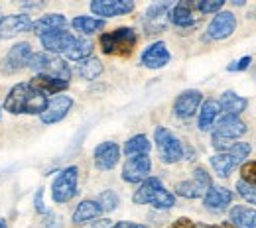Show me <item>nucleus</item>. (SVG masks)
I'll use <instances>...</instances> for the list:
<instances>
[{"label": "nucleus", "instance_id": "nucleus-28", "mask_svg": "<svg viewBox=\"0 0 256 228\" xmlns=\"http://www.w3.org/2000/svg\"><path fill=\"white\" fill-rule=\"evenodd\" d=\"M71 26L75 32L83 33V35H93L104 28V20H98L95 16H75L71 20Z\"/></svg>", "mask_w": 256, "mask_h": 228}, {"label": "nucleus", "instance_id": "nucleus-31", "mask_svg": "<svg viewBox=\"0 0 256 228\" xmlns=\"http://www.w3.org/2000/svg\"><path fill=\"white\" fill-rule=\"evenodd\" d=\"M75 73L85 81H95L96 77H100V73H102V63H100V59L91 55V57H87V59L77 63Z\"/></svg>", "mask_w": 256, "mask_h": 228}, {"label": "nucleus", "instance_id": "nucleus-5", "mask_svg": "<svg viewBox=\"0 0 256 228\" xmlns=\"http://www.w3.org/2000/svg\"><path fill=\"white\" fill-rule=\"evenodd\" d=\"M36 75H48V77H54V79H62V81H67L71 79L73 71L69 63L62 59L60 55H52L48 51H40V53H34L32 61H30V67Z\"/></svg>", "mask_w": 256, "mask_h": 228}, {"label": "nucleus", "instance_id": "nucleus-22", "mask_svg": "<svg viewBox=\"0 0 256 228\" xmlns=\"http://www.w3.org/2000/svg\"><path fill=\"white\" fill-rule=\"evenodd\" d=\"M32 89H36L38 93H42V95H60V93H64L65 89L69 87V83L67 81H62V79H54V77H48V75H34L32 79H30V83H28Z\"/></svg>", "mask_w": 256, "mask_h": 228}, {"label": "nucleus", "instance_id": "nucleus-3", "mask_svg": "<svg viewBox=\"0 0 256 228\" xmlns=\"http://www.w3.org/2000/svg\"><path fill=\"white\" fill-rule=\"evenodd\" d=\"M246 124L238 118V116H228L224 114L223 118L217 120V126L213 128L211 134V144L217 152H228L234 144V140H238L240 136H244Z\"/></svg>", "mask_w": 256, "mask_h": 228}, {"label": "nucleus", "instance_id": "nucleus-36", "mask_svg": "<svg viewBox=\"0 0 256 228\" xmlns=\"http://www.w3.org/2000/svg\"><path fill=\"white\" fill-rule=\"evenodd\" d=\"M195 6L201 14H219L224 2L223 0H201V2H195Z\"/></svg>", "mask_w": 256, "mask_h": 228}, {"label": "nucleus", "instance_id": "nucleus-16", "mask_svg": "<svg viewBox=\"0 0 256 228\" xmlns=\"http://www.w3.org/2000/svg\"><path fill=\"white\" fill-rule=\"evenodd\" d=\"M120 160V146L116 142H100L93 152V162L98 171H110Z\"/></svg>", "mask_w": 256, "mask_h": 228}, {"label": "nucleus", "instance_id": "nucleus-18", "mask_svg": "<svg viewBox=\"0 0 256 228\" xmlns=\"http://www.w3.org/2000/svg\"><path fill=\"white\" fill-rule=\"evenodd\" d=\"M75 37L77 35H73L67 30H58V32H52L44 35V37H40V41H42L44 51H48L52 55H65L69 51V47L73 45Z\"/></svg>", "mask_w": 256, "mask_h": 228}, {"label": "nucleus", "instance_id": "nucleus-38", "mask_svg": "<svg viewBox=\"0 0 256 228\" xmlns=\"http://www.w3.org/2000/svg\"><path fill=\"white\" fill-rule=\"evenodd\" d=\"M34 207H36V213H38V215H48V209H46V205H44V189H38V191H36Z\"/></svg>", "mask_w": 256, "mask_h": 228}, {"label": "nucleus", "instance_id": "nucleus-42", "mask_svg": "<svg viewBox=\"0 0 256 228\" xmlns=\"http://www.w3.org/2000/svg\"><path fill=\"white\" fill-rule=\"evenodd\" d=\"M112 228H148L146 225H138V223H128V221H120L116 225H112Z\"/></svg>", "mask_w": 256, "mask_h": 228}, {"label": "nucleus", "instance_id": "nucleus-39", "mask_svg": "<svg viewBox=\"0 0 256 228\" xmlns=\"http://www.w3.org/2000/svg\"><path fill=\"white\" fill-rule=\"evenodd\" d=\"M250 61H252V57H250V55H244V57H240L238 61L230 63V65L226 67V71H244V69H248Z\"/></svg>", "mask_w": 256, "mask_h": 228}, {"label": "nucleus", "instance_id": "nucleus-45", "mask_svg": "<svg viewBox=\"0 0 256 228\" xmlns=\"http://www.w3.org/2000/svg\"><path fill=\"white\" fill-rule=\"evenodd\" d=\"M4 18H6V16H4V12H2V8H0V24L4 22Z\"/></svg>", "mask_w": 256, "mask_h": 228}, {"label": "nucleus", "instance_id": "nucleus-11", "mask_svg": "<svg viewBox=\"0 0 256 228\" xmlns=\"http://www.w3.org/2000/svg\"><path fill=\"white\" fill-rule=\"evenodd\" d=\"M152 171V160L150 156H130L122 165V179L126 183H144L150 177Z\"/></svg>", "mask_w": 256, "mask_h": 228}, {"label": "nucleus", "instance_id": "nucleus-14", "mask_svg": "<svg viewBox=\"0 0 256 228\" xmlns=\"http://www.w3.org/2000/svg\"><path fill=\"white\" fill-rule=\"evenodd\" d=\"M71 108H73V98L69 97V95H58V97L48 100V106L40 114V120L44 124H48V126L50 124H58V122H62L65 116L69 114Z\"/></svg>", "mask_w": 256, "mask_h": 228}, {"label": "nucleus", "instance_id": "nucleus-35", "mask_svg": "<svg viewBox=\"0 0 256 228\" xmlns=\"http://www.w3.org/2000/svg\"><path fill=\"white\" fill-rule=\"evenodd\" d=\"M236 193L242 197L248 205H256V185L238 179V181H236Z\"/></svg>", "mask_w": 256, "mask_h": 228}, {"label": "nucleus", "instance_id": "nucleus-32", "mask_svg": "<svg viewBox=\"0 0 256 228\" xmlns=\"http://www.w3.org/2000/svg\"><path fill=\"white\" fill-rule=\"evenodd\" d=\"M150 148H152V142L148 140V136L136 134V136H132V138L126 140L124 154H126L128 158L130 156H146V154H150Z\"/></svg>", "mask_w": 256, "mask_h": 228}, {"label": "nucleus", "instance_id": "nucleus-19", "mask_svg": "<svg viewBox=\"0 0 256 228\" xmlns=\"http://www.w3.org/2000/svg\"><path fill=\"white\" fill-rule=\"evenodd\" d=\"M170 59H172V53H170L168 45L164 41H154L142 51L140 63L146 69H162L170 63Z\"/></svg>", "mask_w": 256, "mask_h": 228}, {"label": "nucleus", "instance_id": "nucleus-34", "mask_svg": "<svg viewBox=\"0 0 256 228\" xmlns=\"http://www.w3.org/2000/svg\"><path fill=\"white\" fill-rule=\"evenodd\" d=\"M250 152H252V146L248 142H234L232 148L228 150V154L232 156V160L236 162V165H242V163L246 162Z\"/></svg>", "mask_w": 256, "mask_h": 228}, {"label": "nucleus", "instance_id": "nucleus-8", "mask_svg": "<svg viewBox=\"0 0 256 228\" xmlns=\"http://www.w3.org/2000/svg\"><path fill=\"white\" fill-rule=\"evenodd\" d=\"M211 185H213V181H211V175L207 173V169L195 167L192 179L180 181L176 185V195L184 197V199H201L211 189Z\"/></svg>", "mask_w": 256, "mask_h": 228}, {"label": "nucleus", "instance_id": "nucleus-48", "mask_svg": "<svg viewBox=\"0 0 256 228\" xmlns=\"http://www.w3.org/2000/svg\"><path fill=\"white\" fill-rule=\"evenodd\" d=\"M54 228H56V227H54Z\"/></svg>", "mask_w": 256, "mask_h": 228}, {"label": "nucleus", "instance_id": "nucleus-4", "mask_svg": "<svg viewBox=\"0 0 256 228\" xmlns=\"http://www.w3.org/2000/svg\"><path fill=\"white\" fill-rule=\"evenodd\" d=\"M138 41V33L132 28H116L112 32H104L100 35L98 43L102 53L106 55H118V57H126L134 51V45Z\"/></svg>", "mask_w": 256, "mask_h": 228}, {"label": "nucleus", "instance_id": "nucleus-23", "mask_svg": "<svg viewBox=\"0 0 256 228\" xmlns=\"http://www.w3.org/2000/svg\"><path fill=\"white\" fill-rule=\"evenodd\" d=\"M67 26V18L64 14H46L42 18H38L34 22L32 26V32L38 35V37H44L48 33L52 32H58V30H65Z\"/></svg>", "mask_w": 256, "mask_h": 228}, {"label": "nucleus", "instance_id": "nucleus-13", "mask_svg": "<svg viewBox=\"0 0 256 228\" xmlns=\"http://www.w3.org/2000/svg\"><path fill=\"white\" fill-rule=\"evenodd\" d=\"M201 104H203V95H201V91H197V89H188V91L180 93L178 98H176V102H174V114H176L178 118H182V120H188V118L195 116V112H199Z\"/></svg>", "mask_w": 256, "mask_h": 228}, {"label": "nucleus", "instance_id": "nucleus-27", "mask_svg": "<svg viewBox=\"0 0 256 228\" xmlns=\"http://www.w3.org/2000/svg\"><path fill=\"white\" fill-rule=\"evenodd\" d=\"M219 106H221V112L228 114V116H238L246 110L248 106V100L240 95H236L234 91H224L221 98H219Z\"/></svg>", "mask_w": 256, "mask_h": 228}, {"label": "nucleus", "instance_id": "nucleus-44", "mask_svg": "<svg viewBox=\"0 0 256 228\" xmlns=\"http://www.w3.org/2000/svg\"><path fill=\"white\" fill-rule=\"evenodd\" d=\"M44 4L42 2H38V4H22V8H32V10H38V8H42Z\"/></svg>", "mask_w": 256, "mask_h": 228}, {"label": "nucleus", "instance_id": "nucleus-47", "mask_svg": "<svg viewBox=\"0 0 256 228\" xmlns=\"http://www.w3.org/2000/svg\"><path fill=\"white\" fill-rule=\"evenodd\" d=\"M252 16H254V18H256V8H254V12H252Z\"/></svg>", "mask_w": 256, "mask_h": 228}, {"label": "nucleus", "instance_id": "nucleus-30", "mask_svg": "<svg viewBox=\"0 0 256 228\" xmlns=\"http://www.w3.org/2000/svg\"><path fill=\"white\" fill-rule=\"evenodd\" d=\"M91 53H93V41L87 39V37H75V41H73V45L69 47V51L65 53V57L79 63V61L91 57Z\"/></svg>", "mask_w": 256, "mask_h": 228}, {"label": "nucleus", "instance_id": "nucleus-2", "mask_svg": "<svg viewBox=\"0 0 256 228\" xmlns=\"http://www.w3.org/2000/svg\"><path fill=\"white\" fill-rule=\"evenodd\" d=\"M132 201L134 205H150L158 211H170L176 207V195L164 187L158 177H148L144 183H140V187L132 195Z\"/></svg>", "mask_w": 256, "mask_h": 228}, {"label": "nucleus", "instance_id": "nucleus-40", "mask_svg": "<svg viewBox=\"0 0 256 228\" xmlns=\"http://www.w3.org/2000/svg\"><path fill=\"white\" fill-rule=\"evenodd\" d=\"M79 228H112V221H108V219H96V221H91L87 225H81Z\"/></svg>", "mask_w": 256, "mask_h": 228}, {"label": "nucleus", "instance_id": "nucleus-24", "mask_svg": "<svg viewBox=\"0 0 256 228\" xmlns=\"http://www.w3.org/2000/svg\"><path fill=\"white\" fill-rule=\"evenodd\" d=\"M193 10H197L195 2H178L172 8V24L178 28H192L197 24V18L193 14Z\"/></svg>", "mask_w": 256, "mask_h": 228}, {"label": "nucleus", "instance_id": "nucleus-1", "mask_svg": "<svg viewBox=\"0 0 256 228\" xmlns=\"http://www.w3.org/2000/svg\"><path fill=\"white\" fill-rule=\"evenodd\" d=\"M50 98L32 89L28 83H18L10 89L4 100V110L10 114H42Z\"/></svg>", "mask_w": 256, "mask_h": 228}, {"label": "nucleus", "instance_id": "nucleus-43", "mask_svg": "<svg viewBox=\"0 0 256 228\" xmlns=\"http://www.w3.org/2000/svg\"><path fill=\"white\" fill-rule=\"evenodd\" d=\"M197 228H234V225H230V223H221V225H199Z\"/></svg>", "mask_w": 256, "mask_h": 228}, {"label": "nucleus", "instance_id": "nucleus-33", "mask_svg": "<svg viewBox=\"0 0 256 228\" xmlns=\"http://www.w3.org/2000/svg\"><path fill=\"white\" fill-rule=\"evenodd\" d=\"M96 203H98V207H100L102 213H112L120 205V199H118V195L112 189H106V191H102L100 195L96 197Z\"/></svg>", "mask_w": 256, "mask_h": 228}, {"label": "nucleus", "instance_id": "nucleus-37", "mask_svg": "<svg viewBox=\"0 0 256 228\" xmlns=\"http://www.w3.org/2000/svg\"><path fill=\"white\" fill-rule=\"evenodd\" d=\"M240 179L246 181V183L256 185V162L254 160L244 162L242 165H240Z\"/></svg>", "mask_w": 256, "mask_h": 228}, {"label": "nucleus", "instance_id": "nucleus-9", "mask_svg": "<svg viewBox=\"0 0 256 228\" xmlns=\"http://www.w3.org/2000/svg\"><path fill=\"white\" fill-rule=\"evenodd\" d=\"M34 57L32 45L28 41H20V43H14L8 53L4 55V59L0 61V71L6 73V75H12V73H18L26 67H30V61Z\"/></svg>", "mask_w": 256, "mask_h": 228}, {"label": "nucleus", "instance_id": "nucleus-6", "mask_svg": "<svg viewBox=\"0 0 256 228\" xmlns=\"http://www.w3.org/2000/svg\"><path fill=\"white\" fill-rule=\"evenodd\" d=\"M154 142H156L158 156L164 163H178L184 160V156H186L184 144L180 142V138L172 130L158 126L154 130Z\"/></svg>", "mask_w": 256, "mask_h": 228}, {"label": "nucleus", "instance_id": "nucleus-12", "mask_svg": "<svg viewBox=\"0 0 256 228\" xmlns=\"http://www.w3.org/2000/svg\"><path fill=\"white\" fill-rule=\"evenodd\" d=\"M91 12L98 16V20L106 18H116V16H126L134 10L132 0H95L89 4Z\"/></svg>", "mask_w": 256, "mask_h": 228}, {"label": "nucleus", "instance_id": "nucleus-20", "mask_svg": "<svg viewBox=\"0 0 256 228\" xmlns=\"http://www.w3.org/2000/svg\"><path fill=\"white\" fill-rule=\"evenodd\" d=\"M230 203H232V191L221 185H211V189L203 197V205L211 213H223Z\"/></svg>", "mask_w": 256, "mask_h": 228}, {"label": "nucleus", "instance_id": "nucleus-41", "mask_svg": "<svg viewBox=\"0 0 256 228\" xmlns=\"http://www.w3.org/2000/svg\"><path fill=\"white\" fill-rule=\"evenodd\" d=\"M168 228H197V225L193 223L192 219H188V217H182V219H178V221H174L172 225Z\"/></svg>", "mask_w": 256, "mask_h": 228}, {"label": "nucleus", "instance_id": "nucleus-15", "mask_svg": "<svg viewBox=\"0 0 256 228\" xmlns=\"http://www.w3.org/2000/svg\"><path fill=\"white\" fill-rule=\"evenodd\" d=\"M234 30H236V16L232 12H224L223 10V12L215 14L213 20L209 22V26H207V37L221 41V39L230 37L234 33Z\"/></svg>", "mask_w": 256, "mask_h": 228}, {"label": "nucleus", "instance_id": "nucleus-7", "mask_svg": "<svg viewBox=\"0 0 256 228\" xmlns=\"http://www.w3.org/2000/svg\"><path fill=\"white\" fill-rule=\"evenodd\" d=\"M77 181H79V169L75 165H69L60 171V175L52 183V199L58 205L69 203L77 195Z\"/></svg>", "mask_w": 256, "mask_h": 228}, {"label": "nucleus", "instance_id": "nucleus-46", "mask_svg": "<svg viewBox=\"0 0 256 228\" xmlns=\"http://www.w3.org/2000/svg\"><path fill=\"white\" fill-rule=\"evenodd\" d=\"M0 228H8V225H6V221H0Z\"/></svg>", "mask_w": 256, "mask_h": 228}, {"label": "nucleus", "instance_id": "nucleus-17", "mask_svg": "<svg viewBox=\"0 0 256 228\" xmlns=\"http://www.w3.org/2000/svg\"><path fill=\"white\" fill-rule=\"evenodd\" d=\"M34 26L30 14L20 12V14H8L4 22L0 24V39H12L24 32H30Z\"/></svg>", "mask_w": 256, "mask_h": 228}, {"label": "nucleus", "instance_id": "nucleus-26", "mask_svg": "<svg viewBox=\"0 0 256 228\" xmlns=\"http://www.w3.org/2000/svg\"><path fill=\"white\" fill-rule=\"evenodd\" d=\"M100 215H102V211H100L98 203L93 201V199H85V201H81L77 205V209L73 213V225H77V227L87 225L91 221H96Z\"/></svg>", "mask_w": 256, "mask_h": 228}, {"label": "nucleus", "instance_id": "nucleus-25", "mask_svg": "<svg viewBox=\"0 0 256 228\" xmlns=\"http://www.w3.org/2000/svg\"><path fill=\"white\" fill-rule=\"evenodd\" d=\"M228 223L234 225V228H256V209L234 205L228 213Z\"/></svg>", "mask_w": 256, "mask_h": 228}, {"label": "nucleus", "instance_id": "nucleus-21", "mask_svg": "<svg viewBox=\"0 0 256 228\" xmlns=\"http://www.w3.org/2000/svg\"><path fill=\"white\" fill-rule=\"evenodd\" d=\"M219 114H221L219 100H215V98H207V100L201 104L199 112H197V128H199L201 132L211 130V128L215 126Z\"/></svg>", "mask_w": 256, "mask_h": 228}, {"label": "nucleus", "instance_id": "nucleus-10", "mask_svg": "<svg viewBox=\"0 0 256 228\" xmlns=\"http://www.w3.org/2000/svg\"><path fill=\"white\" fill-rule=\"evenodd\" d=\"M172 8H174V4H170V2H156V4L148 6V10L144 14V28H146V32H164L168 28V24L172 22Z\"/></svg>", "mask_w": 256, "mask_h": 228}, {"label": "nucleus", "instance_id": "nucleus-29", "mask_svg": "<svg viewBox=\"0 0 256 228\" xmlns=\"http://www.w3.org/2000/svg\"><path fill=\"white\" fill-rule=\"evenodd\" d=\"M209 163H211V167H213V171L219 175V177H228L230 175V171L236 167V162L232 160V156L228 154V152H217L215 156H211L209 158Z\"/></svg>", "mask_w": 256, "mask_h": 228}]
</instances>
